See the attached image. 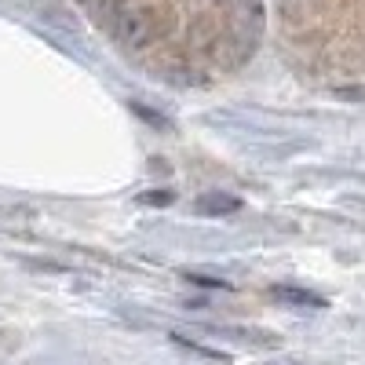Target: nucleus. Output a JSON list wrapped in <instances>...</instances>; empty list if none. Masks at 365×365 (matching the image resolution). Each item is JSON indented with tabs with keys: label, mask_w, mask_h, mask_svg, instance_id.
<instances>
[{
	"label": "nucleus",
	"mask_w": 365,
	"mask_h": 365,
	"mask_svg": "<svg viewBox=\"0 0 365 365\" xmlns=\"http://www.w3.org/2000/svg\"><path fill=\"white\" fill-rule=\"evenodd\" d=\"M270 296L282 299V303H292V307H307V311H322L325 307V296H318L311 289H299V285H274Z\"/></svg>",
	"instance_id": "nucleus-3"
},
{
	"label": "nucleus",
	"mask_w": 365,
	"mask_h": 365,
	"mask_svg": "<svg viewBox=\"0 0 365 365\" xmlns=\"http://www.w3.org/2000/svg\"><path fill=\"white\" fill-rule=\"evenodd\" d=\"M110 29H113V37L125 48H146V44H154V37H158V19H154V11H146V8L120 4V11L110 19Z\"/></svg>",
	"instance_id": "nucleus-1"
},
{
	"label": "nucleus",
	"mask_w": 365,
	"mask_h": 365,
	"mask_svg": "<svg viewBox=\"0 0 365 365\" xmlns=\"http://www.w3.org/2000/svg\"><path fill=\"white\" fill-rule=\"evenodd\" d=\"M179 347H187V351H197V354H205V358H212V361H230V354H223V351H212V347H205V344H194V340H187V336H172Z\"/></svg>",
	"instance_id": "nucleus-6"
},
{
	"label": "nucleus",
	"mask_w": 365,
	"mask_h": 365,
	"mask_svg": "<svg viewBox=\"0 0 365 365\" xmlns=\"http://www.w3.org/2000/svg\"><path fill=\"white\" fill-rule=\"evenodd\" d=\"M237 208H241V197L227 194V190H212V194L194 201V212H201V216H230Z\"/></svg>",
	"instance_id": "nucleus-2"
},
{
	"label": "nucleus",
	"mask_w": 365,
	"mask_h": 365,
	"mask_svg": "<svg viewBox=\"0 0 365 365\" xmlns=\"http://www.w3.org/2000/svg\"><path fill=\"white\" fill-rule=\"evenodd\" d=\"M336 99H365V88H336Z\"/></svg>",
	"instance_id": "nucleus-8"
},
{
	"label": "nucleus",
	"mask_w": 365,
	"mask_h": 365,
	"mask_svg": "<svg viewBox=\"0 0 365 365\" xmlns=\"http://www.w3.org/2000/svg\"><path fill=\"white\" fill-rule=\"evenodd\" d=\"M182 278H187L190 285H201V289H230V282L212 278V274H197V270H182Z\"/></svg>",
	"instance_id": "nucleus-5"
},
{
	"label": "nucleus",
	"mask_w": 365,
	"mask_h": 365,
	"mask_svg": "<svg viewBox=\"0 0 365 365\" xmlns=\"http://www.w3.org/2000/svg\"><path fill=\"white\" fill-rule=\"evenodd\" d=\"M135 201H139V205H150V208H168V205L175 201V194H172V190H143Z\"/></svg>",
	"instance_id": "nucleus-4"
},
{
	"label": "nucleus",
	"mask_w": 365,
	"mask_h": 365,
	"mask_svg": "<svg viewBox=\"0 0 365 365\" xmlns=\"http://www.w3.org/2000/svg\"><path fill=\"white\" fill-rule=\"evenodd\" d=\"M132 110H135V117H146V120H150V125H161V128L168 125V120H165V117H158V113H154V110H150V106H139V103H132Z\"/></svg>",
	"instance_id": "nucleus-7"
}]
</instances>
